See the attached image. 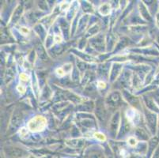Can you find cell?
Masks as SVG:
<instances>
[{
    "label": "cell",
    "mask_w": 159,
    "mask_h": 158,
    "mask_svg": "<svg viewBox=\"0 0 159 158\" xmlns=\"http://www.w3.org/2000/svg\"><path fill=\"white\" fill-rule=\"evenodd\" d=\"M46 125V121L43 117L37 116V118L33 119L29 122V127L32 131H42Z\"/></svg>",
    "instance_id": "obj_1"
},
{
    "label": "cell",
    "mask_w": 159,
    "mask_h": 158,
    "mask_svg": "<svg viewBox=\"0 0 159 158\" xmlns=\"http://www.w3.org/2000/svg\"><path fill=\"white\" fill-rule=\"evenodd\" d=\"M95 136H96V138H99L101 140H104V139H105L104 136L103 135V134H95Z\"/></svg>",
    "instance_id": "obj_2"
},
{
    "label": "cell",
    "mask_w": 159,
    "mask_h": 158,
    "mask_svg": "<svg viewBox=\"0 0 159 158\" xmlns=\"http://www.w3.org/2000/svg\"><path fill=\"white\" fill-rule=\"evenodd\" d=\"M154 158H159V152H158V150L156 151V153H155V155H154Z\"/></svg>",
    "instance_id": "obj_3"
},
{
    "label": "cell",
    "mask_w": 159,
    "mask_h": 158,
    "mask_svg": "<svg viewBox=\"0 0 159 158\" xmlns=\"http://www.w3.org/2000/svg\"><path fill=\"white\" fill-rule=\"evenodd\" d=\"M21 77H22V78H23V80H24V81H25V80L27 79V77H25L24 74H22V75Z\"/></svg>",
    "instance_id": "obj_4"
}]
</instances>
